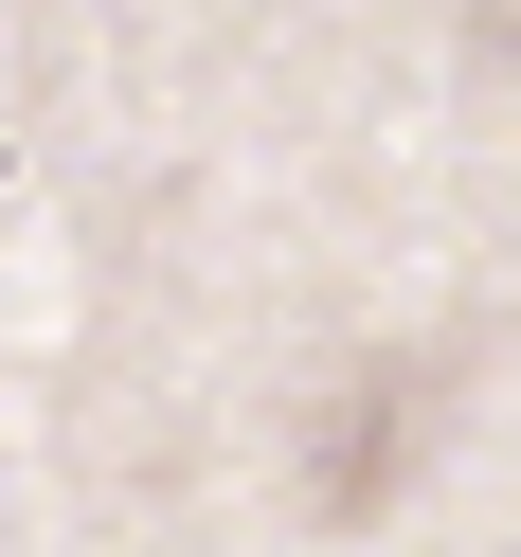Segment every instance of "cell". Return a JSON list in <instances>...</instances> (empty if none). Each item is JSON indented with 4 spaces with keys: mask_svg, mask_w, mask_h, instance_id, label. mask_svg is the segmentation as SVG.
<instances>
[{
    "mask_svg": "<svg viewBox=\"0 0 521 557\" xmlns=\"http://www.w3.org/2000/svg\"><path fill=\"white\" fill-rule=\"evenodd\" d=\"M413 413H432V360H377V377H342L324 449H306V504H324V521H377V504L413 485V449H432Z\"/></svg>",
    "mask_w": 521,
    "mask_h": 557,
    "instance_id": "obj_1",
    "label": "cell"
}]
</instances>
